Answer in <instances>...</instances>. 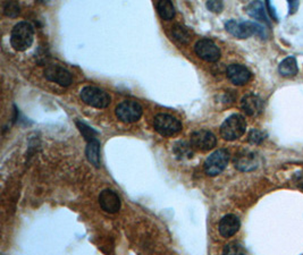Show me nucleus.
I'll return each mask as SVG.
<instances>
[{
    "mask_svg": "<svg viewBox=\"0 0 303 255\" xmlns=\"http://www.w3.org/2000/svg\"><path fill=\"white\" fill-rule=\"evenodd\" d=\"M226 31L238 39H248L252 35H258L261 39H266L265 27L260 24L250 22V20H235L231 19L225 24Z\"/></svg>",
    "mask_w": 303,
    "mask_h": 255,
    "instance_id": "obj_1",
    "label": "nucleus"
},
{
    "mask_svg": "<svg viewBox=\"0 0 303 255\" xmlns=\"http://www.w3.org/2000/svg\"><path fill=\"white\" fill-rule=\"evenodd\" d=\"M34 40V28L27 22L16 24L10 34V44L16 51H25Z\"/></svg>",
    "mask_w": 303,
    "mask_h": 255,
    "instance_id": "obj_2",
    "label": "nucleus"
},
{
    "mask_svg": "<svg viewBox=\"0 0 303 255\" xmlns=\"http://www.w3.org/2000/svg\"><path fill=\"white\" fill-rule=\"evenodd\" d=\"M247 130V122L242 115L234 114L225 119L221 126V135L226 141H235Z\"/></svg>",
    "mask_w": 303,
    "mask_h": 255,
    "instance_id": "obj_3",
    "label": "nucleus"
},
{
    "mask_svg": "<svg viewBox=\"0 0 303 255\" xmlns=\"http://www.w3.org/2000/svg\"><path fill=\"white\" fill-rule=\"evenodd\" d=\"M80 97L85 105L94 108H106L110 104V97L106 91L97 86H85L81 90Z\"/></svg>",
    "mask_w": 303,
    "mask_h": 255,
    "instance_id": "obj_4",
    "label": "nucleus"
},
{
    "mask_svg": "<svg viewBox=\"0 0 303 255\" xmlns=\"http://www.w3.org/2000/svg\"><path fill=\"white\" fill-rule=\"evenodd\" d=\"M153 127L157 133L163 136H173L180 133L183 128L182 123L172 115L168 114H158L153 121Z\"/></svg>",
    "mask_w": 303,
    "mask_h": 255,
    "instance_id": "obj_5",
    "label": "nucleus"
},
{
    "mask_svg": "<svg viewBox=\"0 0 303 255\" xmlns=\"http://www.w3.org/2000/svg\"><path fill=\"white\" fill-rule=\"evenodd\" d=\"M228 161H230V152L227 150L219 149L215 151L206 159L205 164H203L205 172L211 177L217 176L227 167Z\"/></svg>",
    "mask_w": 303,
    "mask_h": 255,
    "instance_id": "obj_6",
    "label": "nucleus"
},
{
    "mask_svg": "<svg viewBox=\"0 0 303 255\" xmlns=\"http://www.w3.org/2000/svg\"><path fill=\"white\" fill-rule=\"evenodd\" d=\"M143 108L139 102L133 100H125L117 106L116 108V116L120 122L132 124L138 122L142 117Z\"/></svg>",
    "mask_w": 303,
    "mask_h": 255,
    "instance_id": "obj_7",
    "label": "nucleus"
},
{
    "mask_svg": "<svg viewBox=\"0 0 303 255\" xmlns=\"http://www.w3.org/2000/svg\"><path fill=\"white\" fill-rule=\"evenodd\" d=\"M197 56L208 63H216L221 58V50L214 41L209 39H201L194 46Z\"/></svg>",
    "mask_w": 303,
    "mask_h": 255,
    "instance_id": "obj_8",
    "label": "nucleus"
},
{
    "mask_svg": "<svg viewBox=\"0 0 303 255\" xmlns=\"http://www.w3.org/2000/svg\"><path fill=\"white\" fill-rule=\"evenodd\" d=\"M44 77L49 81L55 82L61 86H69L73 82L72 74L67 69L57 64L48 65L44 69Z\"/></svg>",
    "mask_w": 303,
    "mask_h": 255,
    "instance_id": "obj_9",
    "label": "nucleus"
},
{
    "mask_svg": "<svg viewBox=\"0 0 303 255\" xmlns=\"http://www.w3.org/2000/svg\"><path fill=\"white\" fill-rule=\"evenodd\" d=\"M217 144V138L209 130H197L191 135V145L201 151L213 150Z\"/></svg>",
    "mask_w": 303,
    "mask_h": 255,
    "instance_id": "obj_10",
    "label": "nucleus"
},
{
    "mask_svg": "<svg viewBox=\"0 0 303 255\" xmlns=\"http://www.w3.org/2000/svg\"><path fill=\"white\" fill-rule=\"evenodd\" d=\"M234 166L240 171H252L258 168L259 159L255 152L244 150L235 155Z\"/></svg>",
    "mask_w": 303,
    "mask_h": 255,
    "instance_id": "obj_11",
    "label": "nucleus"
},
{
    "mask_svg": "<svg viewBox=\"0 0 303 255\" xmlns=\"http://www.w3.org/2000/svg\"><path fill=\"white\" fill-rule=\"evenodd\" d=\"M226 75L232 83L235 85L247 84L251 79V72L246 66L240 64H232L226 69Z\"/></svg>",
    "mask_w": 303,
    "mask_h": 255,
    "instance_id": "obj_12",
    "label": "nucleus"
},
{
    "mask_svg": "<svg viewBox=\"0 0 303 255\" xmlns=\"http://www.w3.org/2000/svg\"><path fill=\"white\" fill-rule=\"evenodd\" d=\"M99 204H100L103 211L108 213H116L119 211L122 202H120L117 193L107 188V190H103L100 193V195H99Z\"/></svg>",
    "mask_w": 303,
    "mask_h": 255,
    "instance_id": "obj_13",
    "label": "nucleus"
},
{
    "mask_svg": "<svg viewBox=\"0 0 303 255\" xmlns=\"http://www.w3.org/2000/svg\"><path fill=\"white\" fill-rule=\"evenodd\" d=\"M241 107H242L243 112L246 113L248 116L256 117L263 113L264 110V101L257 94H247L241 100Z\"/></svg>",
    "mask_w": 303,
    "mask_h": 255,
    "instance_id": "obj_14",
    "label": "nucleus"
},
{
    "mask_svg": "<svg viewBox=\"0 0 303 255\" xmlns=\"http://www.w3.org/2000/svg\"><path fill=\"white\" fill-rule=\"evenodd\" d=\"M241 227L240 219L234 215H226L225 217L222 218L221 223L218 226L219 234L223 237H232L239 232Z\"/></svg>",
    "mask_w": 303,
    "mask_h": 255,
    "instance_id": "obj_15",
    "label": "nucleus"
},
{
    "mask_svg": "<svg viewBox=\"0 0 303 255\" xmlns=\"http://www.w3.org/2000/svg\"><path fill=\"white\" fill-rule=\"evenodd\" d=\"M266 5L261 1H252L247 6V13L252 18H255L259 22L264 23L268 27H271V22H269L268 16L266 14Z\"/></svg>",
    "mask_w": 303,
    "mask_h": 255,
    "instance_id": "obj_16",
    "label": "nucleus"
},
{
    "mask_svg": "<svg viewBox=\"0 0 303 255\" xmlns=\"http://www.w3.org/2000/svg\"><path fill=\"white\" fill-rule=\"evenodd\" d=\"M278 72H280L282 76L285 77L296 76L299 72L297 59L293 56H291L284 60H282V63L278 66Z\"/></svg>",
    "mask_w": 303,
    "mask_h": 255,
    "instance_id": "obj_17",
    "label": "nucleus"
},
{
    "mask_svg": "<svg viewBox=\"0 0 303 255\" xmlns=\"http://www.w3.org/2000/svg\"><path fill=\"white\" fill-rule=\"evenodd\" d=\"M86 158L94 167L100 166V143L97 138L88 142L86 146Z\"/></svg>",
    "mask_w": 303,
    "mask_h": 255,
    "instance_id": "obj_18",
    "label": "nucleus"
},
{
    "mask_svg": "<svg viewBox=\"0 0 303 255\" xmlns=\"http://www.w3.org/2000/svg\"><path fill=\"white\" fill-rule=\"evenodd\" d=\"M157 10L160 15V17L165 20H171L175 16V7H174L172 1L168 0H161L157 3Z\"/></svg>",
    "mask_w": 303,
    "mask_h": 255,
    "instance_id": "obj_19",
    "label": "nucleus"
},
{
    "mask_svg": "<svg viewBox=\"0 0 303 255\" xmlns=\"http://www.w3.org/2000/svg\"><path fill=\"white\" fill-rule=\"evenodd\" d=\"M172 38L176 41V42L181 44H188L191 40V34L190 32L186 30L184 26L176 24L174 25L171 30Z\"/></svg>",
    "mask_w": 303,
    "mask_h": 255,
    "instance_id": "obj_20",
    "label": "nucleus"
},
{
    "mask_svg": "<svg viewBox=\"0 0 303 255\" xmlns=\"http://www.w3.org/2000/svg\"><path fill=\"white\" fill-rule=\"evenodd\" d=\"M191 146L192 145H190L186 142L180 141L174 145L173 151L177 159H189L192 158V149H191Z\"/></svg>",
    "mask_w": 303,
    "mask_h": 255,
    "instance_id": "obj_21",
    "label": "nucleus"
},
{
    "mask_svg": "<svg viewBox=\"0 0 303 255\" xmlns=\"http://www.w3.org/2000/svg\"><path fill=\"white\" fill-rule=\"evenodd\" d=\"M223 255H247V251L240 243H230L225 245L223 250Z\"/></svg>",
    "mask_w": 303,
    "mask_h": 255,
    "instance_id": "obj_22",
    "label": "nucleus"
},
{
    "mask_svg": "<svg viewBox=\"0 0 303 255\" xmlns=\"http://www.w3.org/2000/svg\"><path fill=\"white\" fill-rule=\"evenodd\" d=\"M76 125H77L78 129H80V131L82 133L83 136H84L86 141L90 142V141H92V139L95 138L97 131L93 130L92 128H91V127H89L88 125H85L84 123H81V122H76Z\"/></svg>",
    "mask_w": 303,
    "mask_h": 255,
    "instance_id": "obj_23",
    "label": "nucleus"
},
{
    "mask_svg": "<svg viewBox=\"0 0 303 255\" xmlns=\"http://www.w3.org/2000/svg\"><path fill=\"white\" fill-rule=\"evenodd\" d=\"M265 138H266V134L259 129H252L250 130V133H249V142L251 144L258 145V144H261L264 142Z\"/></svg>",
    "mask_w": 303,
    "mask_h": 255,
    "instance_id": "obj_24",
    "label": "nucleus"
},
{
    "mask_svg": "<svg viewBox=\"0 0 303 255\" xmlns=\"http://www.w3.org/2000/svg\"><path fill=\"white\" fill-rule=\"evenodd\" d=\"M3 13H5V15L9 16V17H16L19 14L18 3L14 1L7 2L5 7H3Z\"/></svg>",
    "mask_w": 303,
    "mask_h": 255,
    "instance_id": "obj_25",
    "label": "nucleus"
},
{
    "mask_svg": "<svg viewBox=\"0 0 303 255\" xmlns=\"http://www.w3.org/2000/svg\"><path fill=\"white\" fill-rule=\"evenodd\" d=\"M207 8L209 10L213 11V13H222L223 8H224V3L222 1H216V0H211V1L207 2Z\"/></svg>",
    "mask_w": 303,
    "mask_h": 255,
    "instance_id": "obj_26",
    "label": "nucleus"
},
{
    "mask_svg": "<svg viewBox=\"0 0 303 255\" xmlns=\"http://www.w3.org/2000/svg\"><path fill=\"white\" fill-rule=\"evenodd\" d=\"M292 182L299 190L303 191V170L294 172L292 176Z\"/></svg>",
    "mask_w": 303,
    "mask_h": 255,
    "instance_id": "obj_27",
    "label": "nucleus"
},
{
    "mask_svg": "<svg viewBox=\"0 0 303 255\" xmlns=\"http://www.w3.org/2000/svg\"><path fill=\"white\" fill-rule=\"evenodd\" d=\"M265 5H266V8H267V11H268L269 16H271V17L274 20H276V22H278V16L276 14V9H275V7L273 6V3L271 1H266Z\"/></svg>",
    "mask_w": 303,
    "mask_h": 255,
    "instance_id": "obj_28",
    "label": "nucleus"
},
{
    "mask_svg": "<svg viewBox=\"0 0 303 255\" xmlns=\"http://www.w3.org/2000/svg\"><path fill=\"white\" fill-rule=\"evenodd\" d=\"M299 5H300V2L299 1H289V7H290V14L292 15L296 13L299 8Z\"/></svg>",
    "mask_w": 303,
    "mask_h": 255,
    "instance_id": "obj_29",
    "label": "nucleus"
}]
</instances>
